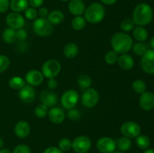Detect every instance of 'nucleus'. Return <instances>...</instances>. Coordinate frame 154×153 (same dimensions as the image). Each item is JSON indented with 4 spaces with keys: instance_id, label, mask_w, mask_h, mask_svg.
<instances>
[{
    "instance_id": "1",
    "label": "nucleus",
    "mask_w": 154,
    "mask_h": 153,
    "mask_svg": "<svg viewBox=\"0 0 154 153\" xmlns=\"http://www.w3.org/2000/svg\"><path fill=\"white\" fill-rule=\"evenodd\" d=\"M132 45L133 40L131 36L123 32L115 33L111 38L112 50L120 55L127 53L132 49Z\"/></svg>"
},
{
    "instance_id": "2",
    "label": "nucleus",
    "mask_w": 154,
    "mask_h": 153,
    "mask_svg": "<svg viewBox=\"0 0 154 153\" xmlns=\"http://www.w3.org/2000/svg\"><path fill=\"white\" fill-rule=\"evenodd\" d=\"M153 16L152 8L147 3H140L134 8L132 18L135 25L144 26L151 22Z\"/></svg>"
},
{
    "instance_id": "3",
    "label": "nucleus",
    "mask_w": 154,
    "mask_h": 153,
    "mask_svg": "<svg viewBox=\"0 0 154 153\" xmlns=\"http://www.w3.org/2000/svg\"><path fill=\"white\" fill-rule=\"evenodd\" d=\"M84 14L87 22L91 24L99 23L105 18V8L101 3H92L86 8Z\"/></svg>"
},
{
    "instance_id": "4",
    "label": "nucleus",
    "mask_w": 154,
    "mask_h": 153,
    "mask_svg": "<svg viewBox=\"0 0 154 153\" xmlns=\"http://www.w3.org/2000/svg\"><path fill=\"white\" fill-rule=\"evenodd\" d=\"M34 32L40 37L49 36L53 32V25L47 18H36L32 24Z\"/></svg>"
},
{
    "instance_id": "5",
    "label": "nucleus",
    "mask_w": 154,
    "mask_h": 153,
    "mask_svg": "<svg viewBox=\"0 0 154 153\" xmlns=\"http://www.w3.org/2000/svg\"><path fill=\"white\" fill-rule=\"evenodd\" d=\"M62 69L61 63L57 59H49L45 62L42 67V73L48 79L55 78Z\"/></svg>"
},
{
    "instance_id": "6",
    "label": "nucleus",
    "mask_w": 154,
    "mask_h": 153,
    "mask_svg": "<svg viewBox=\"0 0 154 153\" xmlns=\"http://www.w3.org/2000/svg\"><path fill=\"white\" fill-rule=\"evenodd\" d=\"M99 92L93 88H88L84 90L81 95V103L86 108H93L98 104L99 101Z\"/></svg>"
},
{
    "instance_id": "7",
    "label": "nucleus",
    "mask_w": 154,
    "mask_h": 153,
    "mask_svg": "<svg viewBox=\"0 0 154 153\" xmlns=\"http://www.w3.org/2000/svg\"><path fill=\"white\" fill-rule=\"evenodd\" d=\"M79 100V94L77 91L69 89L65 92L61 96V104L63 107L66 110L75 108Z\"/></svg>"
},
{
    "instance_id": "8",
    "label": "nucleus",
    "mask_w": 154,
    "mask_h": 153,
    "mask_svg": "<svg viewBox=\"0 0 154 153\" xmlns=\"http://www.w3.org/2000/svg\"><path fill=\"white\" fill-rule=\"evenodd\" d=\"M92 147L91 140L85 135L78 136L72 141V148L76 153H87Z\"/></svg>"
},
{
    "instance_id": "9",
    "label": "nucleus",
    "mask_w": 154,
    "mask_h": 153,
    "mask_svg": "<svg viewBox=\"0 0 154 153\" xmlns=\"http://www.w3.org/2000/svg\"><path fill=\"white\" fill-rule=\"evenodd\" d=\"M120 131L123 136L129 138H136L141 134V128L137 122L128 121L123 123L120 127Z\"/></svg>"
},
{
    "instance_id": "10",
    "label": "nucleus",
    "mask_w": 154,
    "mask_h": 153,
    "mask_svg": "<svg viewBox=\"0 0 154 153\" xmlns=\"http://www.w3.org/2000/svg\"><path fill=\"white\" fill-rule=\"evenodd\" d=\"M96 148L101 153H112L117 148L116 140L109 136L101 137L96 142Z\"/></svg>"
},
{
    "instance_id": "11",
    "label": "nucleus",
    "mask_w": 154,
    "mask_h": 153,
    "mask_svg": "<svg viewBox=\"0 0 154 153\" xmlns=\"http://www.w3.org/2000/svg\"><path fill=\"white\" fill-rule=\"evenodd\" d=\"M141 67L143 71L149 74H154V50H147L141 56Z\"/></svg>"
},
{
    "instance_id": "12",
    "label": "nucleus",
    "mask_w": 154,
    "mask_h": 153,
    "mask_svg": "<svg viewBox=\"0 0 154 153\" xmlns=\"http://www.w3.org/2000/svg\"><path fill=\"white\" fill-rule=\"evenodd\" d=\"M5 21L9 28H14L15 30L22 28L25 25L24 17L20 13L11 12L7 15Z\"/></svg>"
},
{
    "instance_id": "13",
    "label": "nucleus",
    "mask_w": 154,
    "mask_h": 153,
    "mask_svg": "<svg viewBox=\"0 0 154 153\" xmlns=\"http://www.w3.org/2000/svg\"><path fill=\"white\" fill-rule=\"evenodd\" d=\"M43 74L38 70H30L26 74L25 81L28 85L31 86H38L41 85L44 81Z\"/></svg>"
},
{
    "instance_id": "14",
    "label": "nucleus",
    "mask_w": 154,
    "mask_h": 153,
    "mask_svg": "<svg viewBox=\"0 0 154 153\" xmlns=\"http://www.w3.org/2000/svg\"><path fill=\"white\" fill-rule=\"evenodd\" d=\"M18 95L21 101L26 104H31L35 98V91L33 88V86L27 84L19 90Z\"/></svg>"
},
{
    "instance_id": "15",
    "label": "nucleus",
    "mask_w": 154,
    "mask_h": 153,
    "mask_svg": "<svg viewBox=\"0 0 154 153\" xmlns=\"http://www.w3.org/2000/svg\"><path fill=\"white\" fill-rule=\"evenodd\" d=\"M139 105L144 110L150 111L154 108V94L150 92H144L141 94Z\"/></svg>"
},
{
    "instance_id": "16",
    "label": "nucleus",
    "mask_w": 154,
    "mask_h": 153,
    "mask_svg": "<svg viewBox=\"0 0 154 153\" xmlns=\"http://www.w3.org/2000/svg\"><path fill=\"white\" fill-rule=\"evenodd\" d=\"M40 99L42 104L48 107H53L58 102V97L57 94L52 91L44 90L40 94Z\"/></svg>"
},
{
    "instance_id": "17",
    "label": "nucleus",
    "mask_w": 154,
    "mask_h": 153,
    "mask_svg": "<svg viewBox=\"0 0 154 153\" xmlns=\"http://www.w3.org/2000/svg\"><path fill=\"white\" fill-rule=\"evenodd\" d=\"M48 116L50 121L54 124H61L66 118V115L63 110L58 106H53L48 110Z\"/></svg>"
},
{
    "instance_id": "18",
    "label": "nucleus",
    "mask_w": 154,
    "mask_h": 153,
    "mask_svg": "<svg viewBox=\"0 0 154 153\" xmlns=\"http://www.w3.org/2000/svg\"><path fill=\"white\" fill-rule=\"evenodd\" d=\"M14 131L17 137L20 138V139H24L29 135L31 128H30L29 124L26 121L21 120L15 124Z\"/></svg>"
},
{
    "instance_id": "19",
    "label": "nucleus",
    "mask_w": 154,
    "mask_h": 153,
    "mask_svg": "<svg viewBox=\"0 0 154 153\" xmlns=\"http://www.w3.org/2000/svg\"><path fill=\"white\" fill-rule=\"evenodd\" d=\"M68 8L74 16H82L86 10V5L82 0H70Z\"/></svg>"
},
{
    "instance_id": "20",
    "label": "nucleus",
    "mask_w": 154,
    "mask_h": 153,
    "mask_svg": "<svg viewBox=\"0 0 154 153\" xmlns=\"http://www.w3.org/2000/svg\"><path fill=\"white\" fill-rule=\"evenodd\" d=\"M117 64L120 66V68H122L123 70H129L133 68L135 62H134L133 58L130 55L125 53L119 56Z\"/></svg>"
},
{
    "instance_id": "21",
    "label": "nucleus",
    "mask_w": 154,
    "mask_h": 153,
    "mask_svg": "<svg viewBox=\"0 0 154 153\" xmlns=\"http://www.w3.org/2000/svg\"><path fill=\"white\" fill-rule=\"evenodd\" d=\"M47 19L52 25H60L64 21L65 15L61 10H54L50 12Z\"/></svg>"
},
{
    "instance_id": "22",
    "label": "nucleus",
    "mask_w": 154,
    "mask_h": 153,
    "mask_svg": "<svg viewBox=\"0 0 154 153\" xmlns=\"http://www.w3.org/2000/svg\"><path fill=\"white\" fill-rule=\"evenodd\" d=\"M10 8L13 12L20 13L29 8V0H11Z\"/></svg>"
},
{
    "instance_id": "23",
    "label": "nucleus",
    "mask_w": 154,
    "mask_h": 153,
    "mask_svg": "<svg viewBox=\"0 0 154 153\" xmlns=\"http://www.w3.org/2000/svg\"><path fill=\"white\" fill-rule=\"evenodd\" d=\"M134 38L138 42H144L148 38V32L144 26H138L133 28L132 32Z\"/></svg>"
},
{
    "instance_id": "24",
    "label": "nucleus",
    "mask_w": 154,
    "mask_h": 153,
    "mask_svg": "<svg viewBox=\"0 0 154 153\" xmlns=\"http://www.w3.org/2000/svg\"><path fill=\"white\" fill-rule=\"evenodd\" d=\"M79 49L76 44L69 43L63 48V54L68 58H73L77 56Z\"/></svg>"
},
{
    "instance_id": "25",
    "label": "nucleus",
    "mask_w": 154,
    "mask_h": 153,
    "mask_svg": "<svg viewBox=\"0 0 154 153\" xmlns=\"http://www.w3.org/2000/svg\"><path fill=\"white\" fill-rule=\"evenodd\" d=\"M116 146L118 148V151L122 152H126L130 149L132 146V141L126 136H120L116 140Z\"/></svg>"
},
{
    "instance_id": "26",
    "label": "nucleus",
    "mask_w": 154,
    "mask_h": 153,
    "mask_svg": "<svg viewBox=\"0 0 154 153\" xmlns=\"http://www.w3.org/2000/svg\"><path fill=\"white\" fill-rule=\"evenodd\" d=\"M26 81L23 78L19 76H14L10 78L8 81L9 86L14 90H20L26 85Z\"/></svg>"
},
{
    "instance_id": "27",
    "label": "nucleus",
    "mask_w": 154,
    "mask_h": 153,
    "mask_svg": "<svg viewBox=\"0 0 154 153\" xmlns=\"http://www.w3.org/2000/svg\"><path fill=\"white\" fill-rule=\"evenodd\" d=\"M87 24V21H86L85 18L83 17L82 16H76L72 19L71 25L73 29L76 30V31H81V30L84 29Z\"/></svg>"
},
{
    "instance_id": "28",
    "label": "nucleus",
    "mask_w": 154,
    "mask_h": 153,
    "mask_svg": "<svg viewBox=\"0 0 154 153\" xmlns=\"http://www.w3.org/2000/svg\"><path fill=\"white\" fill-rule=\"evenodd\" d=\"M2 39L5 43L12 44L16 40V30L11 28H7L3 31Z\"/></svg>"
},
{
    "instance_id": "29",
    "label": "nucleus",
    "mask_w": 154,
    "mask_h": 153,
    "mask_svg": "<svg viewBox=\"0 0 154 153\" xmlns=\"http://www.w3.org/2000/svg\"><path fill=\"white\" fill-rule=\"evenodd\" d=\"M135 143L137 146L142 150H146L150 147V140L146 135L140 134L138 135L135 140Z\"/></svg>"
},
{
    "instance_id": "30",
    "label": "nucleus",
    "mask_w": 154,
    "mask_h": 153,
    "mask_svg": "<svg viewBox=\"0 0 154 153\" xmlns=\"http://www.w3.org/2000/svg\"><path fill=\"white\" fill-rule=\"evenodd\" d=\"M77 81H78V86L82 90H85L87 88H90L92 85L91 78L87 74H82L79 76Z\"/></svg>"
},
{
    "instance_id": "31",
    "label": "nucleus",
    "mask_w": 154,
    "mask_h": 153,
    "mask_svg": "<svg viewBox=\"0 0 154 153\" xmlns=\"http://www.w3.org/2000/svg\"><path fill=\"white\" fill-rule=\"evenodd\" d=\"M135 27V23L134 22L133 19L130 17L125 18L121 22H120V28L123 32H128L132 30Z\"/></svg>"
},
{
    "instance_id": "32",
    "label": "nucleus",
    "mask_w": 154,
    "mask_h": 153,
    "mask_svg": "<svg viewBox=\"0 0 154 153\" xmlns=\"http://www.w3.org/2000/svg\"><path fill=\"white\" fill-rule=\"evenodd\" d=\"M132 89L138 94H142L144 92H146L147 86L145 82L142 80H136L132 83Z\"/></svg>"
},
{
    "instance_id": "33",
    "label": "nucleus",
    "mask_w": 154,
    "mask_h": 153,
    "mask_svg": "<svg viewBox=\"0 0 154 153\" xmlns=\"http://www.w3.org/2000/svg\"><path fill=\"white\" fill-rule=\"evenodd\" d=\"M48 107L43 104H38L35 108V115L39 118H44L48 116Z\"/></svg>"
},
{
    "instance_id": "34",
    "label": "nucleus",
    "mask_w": 154,
    "mask_h": 153,
    "mask_svg": "<svg viewBox=\"0 0 154 153\" xmlns=\"http://www.w3.org/2000/svg\"><path fill=\"white\" fill-rule=\"evenodd\" d=\"M132 49L136 55L141 56H142L148 50L147 45L143 43V42H138V43L133 44Z\"/></svg>"
},
{
    "instance_id": "35",
    "label": "nucleus",
    "mask_w": 154,
    "mask_h": 153,
    "mask_svg": "<svg viewBox=\"0 0 154 153\" xmlns=\"http://www.w3.org/2000/svg\"><path fill=\"white\" fill-rule=\"evenodd\" d=\"M119 54L117 53L115 51L110 50L105 54V61L107 64H114L116 63H117V60H118Z\"/></svg>"
},
{
    "instance_id": "36",
    "label": "nucleus",
    "mask_w": 154,
    "mask_h": 153,
    "mask_svg": "<svg viewBox=\"0 0 154 153\" xmlns=\"http://www.w3.org/2000/svg\"><path fill=\"white\" fill-rule=\"evenodd\" d=\"M59 148L63 152L69 151L72 148V141L69 138L65 137L59 141Z\"/></svg>"
},
{
    "instance_id": "37",
    "label": "nucleus",
    "mask_w": 154,
    "mask_h": 153,
    "mask_svg": "<svg viewBox=\"0 0 154 153\" xmlns=\"http://www.w3.org/2000/svg\"><path fill=\"white\" fill-rule=\"evenodd\" d=\"M11 64V60L7 56L0 55V74L5 71L9 68Z\"/></svg>"
},
{
    "instance_id": "38",
    "label": "nucleus",
    "mask_w": 154,
    "mask_h": 153,
    "mask_svg": "<svg viewBox=\"0 0 154 153\" xmlns=\"http://www.w3.org/2000/svg\"><path fill=\"white\" fill-rule=\"evenodd\" d=\"M67 116L68 118L70 120L74 122L78 121L81 118V112L78 110L75 109V108H72V109L69 110L67 112Z\"/></svg>"
},
{
    "instance_id": "39",
    "label": "nucleus",
    "mask_w": 154,
    "mask_h": 153,
    "mask_svg": "<svg viewBox=\"0 0 154 153\" xmlns=\"http://www.w3.org/2000/svg\"><path fill=\"white\" fill-rule=\"evenodd\" d=\"M24 15L27 20H35L38 16V11L34 8H27L24 11Z\"/></svg>"
},
{
    "instance_id": "40",
    "label": "nucleus",
    "mask_w": 154,
    "mask_h": 153,
    "mask_svg": "<svg viewBox=\"0 0 154 153\" xmlns=\"http://www.w3.org/2000/svg\"><path fill=\"white\" fill-rule=\"evenodd\" d=\"M12 153H32V150L29 146L20 144L14 148Z\"/></svg>"
},
{
    "instance_id": "41",
    "label": "nucleus",
    "mask_w": 154,
    "mask_h": 153,
    "mask_svg": "<svg viewBox=\"0 0 154 153\" xmlns=\"http://www.w3.org/2000/svg\"><path fill=\"white\" fill-rule=\"evenodd\" d=\"M16 38L17 40H20V41H24L28 38V34L27 32L23 28H20V29L16 30Z\"/></svg>"
},
{
    "instance_id": "42",
    "label": "nucleus",
    "mask_w": 154,
    "mask_h": 153,
    "mask_svg": "<svg viewBox=\"0 0 154 153\" xmlns=\"http://www.w3.org/2000/svg\"><path fill=\"white\" fill-rule=\"evenodd\" d=\"M10 8L9 0H0V13H5Z\"/></svg>"
},
{
    "instance_id": "43",
    "label": "nucleus",
    "mask_w": 154,
    "mask_h": 153,
    "mask_svg": "<svg viewBox=\"0 0 154 153\" xmlns=\"http://www.w3.org/2000/svg\"><path fill=\"white\" fill-rule=\"evenodd\" d=\"M45 0H29V4L32 8H40L43 4Z\"/></svg>"
},
{
    "instance_id": "44",
    "label": "nucleus",
    "mask_w": 154,
    "mask_h": 153,
    "mask_svg": "<svg viewBox=\"0 0 154 153\" xmlns=\"http://www.w3.org/2000/svg\"><path fill=\"white\" fill-rule=\"evenodd\" d=\"M43 153H63V152L60 150L59 147L50 146L48 148H45Z\"/></svg>"
},
{
    "instance_id": "45",
    "label": "nucleus",
    "mask_w": 154,
    "mask_h": 153,
    "mask_svg": "<svg viewBox=\"0 0 154 153\" xmlns=\"http://www.w3.org/2000/svg\"><path fill=\"white\" fill-rule=\"evenodd\" d=\"M48 14H49L48 9L45 7L40 8V9H39L38 11V15H39V16L42 18H47Z\"/></svg>"
},
{
    "instance_id": "46",
    "label": "nucleus",
    "mask_w": 154,
    "mask_h": 153,
    "mask_svg": "<svg viewBox=\"0 0 154 153\" xmlns=\"http://www.w3.org/2000/svg\"><path fill=\"white\" fill-rule=\"evenodd\" d=\"M58 86V83H57V80L55 79V78H51V79H48V86L50 89L54 90Z\"/></svg>"
},
{
    "instance_id": "47",
    "label": "nucleus",
    "mask_w": 154,
    "mask_h": 153,
    "mask_svg": "<svg viewBox=\"0 0 154 153\" xmlns=\"http://www.w3.org/2000/svg\"><path fill=\"white\" fill-rule=\"evenodd\" d=\"M103 4H107V5H112L117 2V0H99Z\"/></svg>"
},
{
    "instance_id": "48",
    "label": "nucleus",
    "mask_w": 154,
    "mask_h": 153,
    "mask_svg": "<svg viewBox=\"0 0 154 153\" xmlns=\"http://www.w3.org/2000/svg\"><path fill=\"white\" fill-rule=\"evenodd\" d=\"M150 47H151V49L153 50H154V36L153 38H152L151 39H150Z\"/></svg>"
},
{
    "instance_id": "49",
    "label": "nucleus",
    "mask_w": 154,
    "mask_h": 153,
    "mask_svg": "<svg viewBox=\"0 0 154 153\" xmlns=\"http://www.w3.org/2000/svg\"><path fill=\"white\" fill-rule=\"evenodd\" d=\"M0 153H11V151L8 148H1L0 149Z\"/></svg>"
},
{
    "instance_id": "50",
    "label": "nucleus",
    "mask_w": 154,
    "mask_h": 153,
    "mask_svg": "<svg viewBox=\"0 0 154 153\" xmlns=\"http://www.w3.org/2000/svg\"><path fill=\"white\" fill-rule=\"evenodd\" d=\"M143 153H154V149H153V148H147V149L144 150Z\"/></svg>"
},
{
    "instance_id": "51",
    "label": "nucleus",
    "mask_w": 154,
    "mask_h": 153,
    "mask_svg": "<svg viewBox=\"0 0 154 153\" xmlns=\"http://www.w3.org/2000/svg\"><path fill=\"white\" fill-rule=\"evenodd\" d=\"M4 144H5L4 140H3L2 138L0 137V149L3 148V146H4Z\"/></svg>"
},
{
    "instance_id": "52",
    "label": "nucleus",
    "mask_w": 154,
    "mask_h": 153,
    "mask_svg": "<svg viewBox=\"0 0 154 153\" xmlns=\"http://www.w3.org/2000/svg\"><path fill=\"white\" fill-rule=\"evenodd\" d=\"M112 153H123V152H120V151H114V152Z\"/></svg>"
},
{
    "instance_id": "53",
    "label": "nucleus",
    "mask_w": 154,
    "mask_h": 153,
    "mask_svg": "<svg viewBox=\"0 0 154 153\" xmlns=\"http://www.w3.org/2000/svg\"><path fill=\"white\" fill-rule=\"evenodd\" d=\"M60 1L61 2H69V1H70V0H60Z\"/></svg>"
}]
</instances>
